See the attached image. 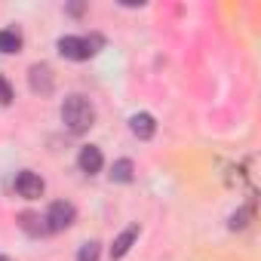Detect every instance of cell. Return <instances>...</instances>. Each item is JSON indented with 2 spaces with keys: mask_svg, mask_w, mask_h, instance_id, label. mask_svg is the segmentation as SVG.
<instances>
[{
  "mask_svg": "<svg viewBox=\"0 0 261 261\" xmlns=\"http://www.w3.org/2000/svg\"><path fill=\"white\" fill-rule=\"evenodd\" d=\"M62 123L68 133L74 136H83L95 126V105L86 98V95H68L62 101Z\"/></svg>",
  "mask_w": 261,
  "mask_h": 261,
  "instance_id": "6da1fadb",
  "label": "cell"
},
{
  "mask_svg": "<svg viewBox=\"0 0 261 261\" xmlns=\"http://www.w3.org/2000/svg\"><path fill=\"white\" fill-rule=\"evenodd\" d=\"M105 40L98 37V34H89V37H59V53L65 56V59H71V62H83V59H89V56H95L98 53V46H101Z\"/></svg>",
  "mask_w": 261,
  "mask_h": 261,
  "instance_id": "7a4b0ae2",
  "label": "cell"
},
{
  "mask_svg": "<svg viewBox=\"0 0 261 261\" xmlns=\"http://www.w3.org/2000/svg\"><path fill=\"white\" fill-rule=\"evenodd\" d=\"M43 218H46L49 233H56V230H68V227L77 221V209H74V203H68V200H56Z\"/></svg>",
  "mask_w": 261,
  "mask_h": 261,
  "instance_id": "3957f363",
  "label": "cell"
},
{
  "mask_svg": "<svg viewBox=\"0 0 261 261\" xmlns=\"http://www.w3.org/2000/svg\"><path fill=\"white\" fill-rule=\"evenodd\" d=\"M43 191H46V185H43V178H40L37 172L25 169V172L16 175V194H19V197H25V200H37V197H43Z\"/></svg>",
  "mask_w": 261,
  "mask_h": 261,
  "instance_id": "277c9868",
  "label": "cell"
},
{
  "mask_svg": "<svg viewBox=\"0 0 261 261\" xmlns=\"http://www.w3.org/2000/svg\"><path fill=\"white\" fill-rule=\"evenodd\" d=\"M28 86H31V92H37V95H49L53 86H56L53 68H49V65H31V71H28Z\"/></svg>",
  "mask_w": 261,
  "mask_h": 261,
  "instance_id": "5b68a950",
  "label": "cell"
},
{
  "mask_svg": "<svg viewBox=\"0 0 261 261\" xmlns=\"http://www.w3.org/2000/svg\"><path fill=\"white\" fill-rule=\"evenodd\" d=\"M129 133H133L136 139H142V142H148V139H154V133H157V120H154L148 111H139V114L129 117Z\"/></svg>",
  "mask_w": 261,
  "mask_h": 261,
  "instance_id": "8992f818",
  "label": "cell"
},
{
  "mask_svg": "<svg viewBox=\"0 0 261 261\" xmlns=\"http://www.w3.org/2000/svg\"><path fill=\"white\" fill-rule=\"evenodd\" d=\"M77 166H80V172L95 175V172H101L105 157H101V151H98L95 145H83V148H80V154H77Z\"/></svg>",
  "mask_w": 261,
  "mask_h": 261,
  "instance_id": "52a82bcc",
  "label": "cell"
},
{
  "mask_svg": "<svg viewBox=\"0 0 261 261\" xmlns=\"http://www.w3.org/2000/svg\"><path fill=\"white\" fill-rule=\"evenodd\" d=\"M136 240H139V224H129V227H126V230L111 243V258H114V261H117V258H123L129 249H133V243H136Z\"/></svg>",
  "mask_w": 261,
  "mask_h": 261,
  "instance_id": "ba28073f",
  "label": "cell"
},
{
  "mask_svg": "<svg viewBox=\"0 0 261 261\" xmlns=\"http://www.w3.org/2000/svg\"><path fill=\"white\" fill-rule=\"evenodd\" d=\"M19 227H22L28 237H46V233H49L46 218H40V215H34V212H22V215H19Z\"/></svg>",
  "mask_w": 261,
  "mask_h": 261,
  "instance_id": "9c48e42d",
  "label": "cell"
},
{
  "mask_svg": "<svg viewBox=\"0 0 261 261\" xmlns=\"http://www.w3.org/2000/svg\"><path fill=\"white\" fill-rule=\"evenodd\" d=\"M0 53H4V56L22 53V34L16 28H4V31H0Z\"/></svg>",
  "mask_w": 261,
  "mask_h": 261,
  "instance_id": "30bf717a",
  "label": "cell"
},
{
  "mask_svg": "<svg viewBox=\"0 0 261 261\" xmlns=\"http://www.w3.org/2000/svg\"><path fill=\"white\" fill-rule=\"evenodd\" d=\"M252 218H255V197H249L246 206H240V209L230 215V230H243Z\"/></svg>",
  "mask_w": 261,
  "mask_h": 261,
  "instance_id": "8fae6325",
  "label": "cell"
},
{
  "mask_svg": "<svg viewBox=\"0 0 261 261\" xmlns=\"http://www.w3.org/2000/svg\"><path fill=\"white\" fill-rule=\"evenodd\" d=\"M136 178V166H133V160H117L114 166H111V181H120V185H129Z\"/></svg>",
  "mask_w": 261,
  "mask_h": 261,
  "instance_id": "7c38bea8",
  "label": "cell"
},
{
  "mask_svg": "<svg viewBox=\"0 0 261 261\" xmlns=\"http://www.w3.org/2000/svg\"><path fill=\"white\" fill-rule=\"evenodd\" d=\"M98 243H86L83 249H80V255H77V261H98Z\"/></svg>",
  "mask_w": 261,
  "mask_h": 261,
  "instance_id": "4fadbf2b",
  "label": "cell"
},
{
  "mask_svg": "<svg viewBox=\"0 0 261 261\" xmlns=\"http://www.w3.org/2000/svg\"><path fill=\"white\" fill-rule=\"evenodd\" d=\"M13 98H16V95H13V86H10V80H7V77H0V105L7 108V105H13Z\"/></svg>",
  "mask_w": 261,
  "mask_h": 261,
  "instance_id": "5bb4252c",
  "label": "cell"
},
{
  "mask_svg": "<svg viewBox=\"0 0 261 261\" xmlns=\"http://www.w3.org/2000/svg\"><path fill=\"white\" fill-rule=\"evenodd\" d=\"M83 10H86V7H83V4H71V7H68V13H71V16H80V13H83Z\"/></svg>",
  "mask_w": 261,
  "mask_h": 261,
  "instance_id": "9a60e30c",
  "label": "cell"
},
{
  "mask_svg": "<svg viewBox=\"0 0 261 261\" xmlns=\"http://www.w3.org/2000/svg\"><path fill=\"white\" fill-rule=\"evenodd\" d=\"M0 261H10V258H7V255H0Z\"/></svg>",
  "mask_w": 261,
  "mask_h": 261,
  "instance_id": "2e32d148",
  "label": "cell"
}]
</instances>
